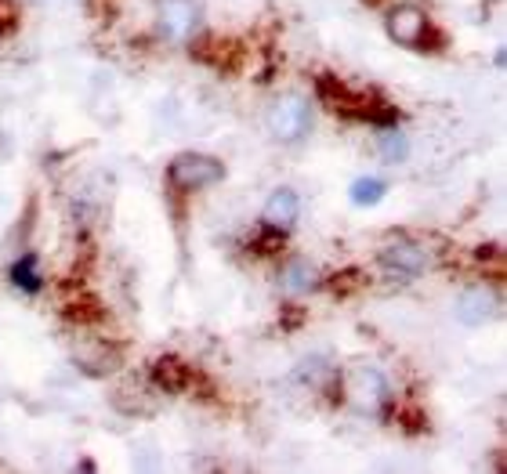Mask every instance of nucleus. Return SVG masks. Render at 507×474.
I'll return each mask as SVG.
<instances>
[{
	"label": "nucleus",
	"mask_w": 507,
	"mask_h": 474,
	"mask_svg": "<svg viewBox=\"0 0 507 474\" xmlns=\"http://www.w3.org/2000/svg\"><path fill=\"white\" fill-rule=\"evenodd\" d=\"M315 94L322 98V105H330L344 119H362V123H377V127L395 119V109L387 101H380L373 90H355L340 76H330V72H322L315 80Z\"/></svg>",
	"instance_id": "1"
},
{
	"label": "nucleus",
	"mask_w": 507,
	"mask_h": 474,
	"mask_svg": "<svg viewBox=\"0 0 507 474\" xmlns=\"http://www.w3.org/2000/svg\"><path fill=\"white\" fill-rule=\"evenodd\" d=\"M225 177V163L206 152H181L167 163V185L174 192H203Z\"/></svg>",
	"instance_id": "2"
},
{
	"label": "nucleus",
	"mask_w": 507,
	"mask_h": 474,
	"mask_svg": "<svg viewBox=\"0 0 507 474\" xmlns=\"http://www.w3.org/2000/svg\"><path fill=\"white\" fill-rule=\"evenodd\" d=\"M384 29L387 36L398 43V47H409V51H435V25H431V14L420 11L416 4H398L387 11L384 18Z\"/></svg>",
	"instance_id": "3"
},
{
	"label": "nucleus",
	"mask_w": 507,
	"mask_h": 474,
	"mask_svg": "<svg viewBox=\"0 0 507 474\" xmlns=\"http://www.w3.org/2000/svg\"><path fill=\"white\" fill-rule=\"evenodd\" d=\"M427 264H431L427 250L413 239H395V242L380 246V253H377V268L391 282H413L427 271Z\"/></svg>",
	"instance_id": "4"
},
{
	"label": "nucleus",
	"mask_w": 507,
	"mask_h": 474,
	"mask_svg": "<svg viewBox=\"0 0 507 474\" xmlns=\"http://www.w3.org/2000/svg\"><path fill=\"white\" fill-rule=\"evenodd\" d=\"M268 127L279 141H301L311 127V101L301 94H282L268 112Z\"/></svg>",
	"instance_id": "5"
},
{
	"label": "nucleus",
	"mask_w": 507,
	"mask_h": 474,
	"mask_svg": "<svg viewBox=\"0 0 507 474\" xmlns=\"http://www.w3.org/2000/svg\"><path fill=\"white\" fill-rule=\"evenodd\" d=\"M203 11H199V4L196 0H163L159 7H156V25H159V33L167 36V40H174V43H188L196 33H199V18Z\"/></svg>",
	"instance_id": "6"
},
{
	"label": "nucleus",
	"mask_w": 507,
	"mask_h": 474,
	"mask_svg": "<svg viewBox=\"0 0 507 474\" xmlns=\"http://www.w3.org/2000/svg\"><path fill=\"white\" fill-rule=\"evenodd\" d=\"M348 394H351V402L362 412H373V416L391 402V387H387L384 373L380 369H369V365H362V369H355L348 376Z\"/></svg>",
	"instance_id": "7"
},
{
	"label": "nucleus",
	"mask_w": 507,
	"mask_h": 474,
	"mask_svg": "<svg viewBox=\"0 0 507 474\" xmlns=\"http://www.w3.org/2000/svg\"><path fill=\"white\" fill-rule=\"evenodd\" d=\"M496 308H500V300H496V293L485 289V286H471V289H464V293L456 297V318H460L464 326H482V322H489V318L496 315Z\"/></svg>",
	"instance_id": "8"
},
{
	"label": "nucleus",
	"mask_w": 507,
	"mask_h": 474,
	"mask_svg": "<svg viewBox=\"0 0 507 474\" xmlns=\"http://www.w3.org/2000/svg\"><path fill=\"white\" fill-rule=\"evenodd\" d=\"M301 213V199L293 188H275L264 203V224L275 228V232H286Z\"/></svg>",
	"instance_id": "9"
},
{
	"label": "nucleus",
	"mask_w": 507,
	"mask_h": 474,
	"mask_svg": "<svg viewBox=\"0 0 507 474\" xmlns=\"http://www.w3.org/2000/svg\"><path fill=\"white\" fill-rule=\"evenodd\" d=\"M279 286H282L286 293H308V289L319 286V268H315L311 261L293 257V261L282 264V271H279Z\"/></svg>",
	"instance_id": "10"
},
{
	"label": "nucleus",
	"mask_w": 507,
	"mask_h": 474,
	"mask_svg": "<svg viewBox=\"0 0 507 474\" xmlns=\"http://www.w3.org/2000/svg\"><path fill=\"white\" fill-rule=\"evenodd\" d=\"M152 376H156V384H159L163 391H188V384L196 380L192 365H185V362H177V358H159V362L152 365Z\"/></svg>",
	"instance_id": "11"
},
{
	"label": "nucleus",
	"mask_w": 507,
	"mask_h": 474,
	"mask_svg": "<svg viewBox=\"0 0 507 474\" xmlns=\"http://www.w3.org/2000/svg\"><path fill=\"white\" fill-rule=\"evenodd\" d=\"M11 282H14L22 293H40V289H43V275H40L36 253H22V257L11 264Z\"/></svg>",
	"instance_id": "12"
},
{
	"label": "nucleus",
	"mask_w": 507,
	"mask_h": 474,
	"mask_svg": "<svg viewBox=\"0 0 507 474\" xmlns=\"http://www.w3.org/2000/svg\"><path fill=\"white\" fill-rule=\"evenodd\" d=\"M377 152H380L384 163H402L409 156V141H406V134L398 127H384L377 134Z\"/></svg>",
	"instance_id": "13"
},
{
	"label": "nucleus",
	"mask_w": 507,
	"mask_h": 474,
	"mask_svg": "<svg viewBox=\"0 0 507 474\" xmlns=\"http://www.w3.org/2000/svg\"><path fill=\"white\" fill-rule=\"evenodd\" d=\"M384 192H387V185L380 177H359L351 185V203L355 206H377L384 199Z\"/></svg>",
	"instance_id": "14"
}]
</instances>
